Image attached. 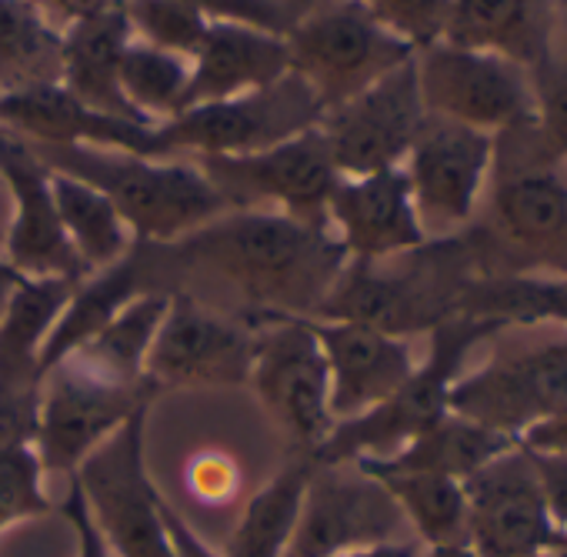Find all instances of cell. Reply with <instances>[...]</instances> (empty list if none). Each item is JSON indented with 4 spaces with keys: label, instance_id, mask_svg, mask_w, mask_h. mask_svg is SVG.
Masks as SVG:
<instances>
[{
    "label": "cell",
    "instance_id": "cell-29",
    "mask_svg": "<svg viewBox=\"0 0 567 557\" xmlns=\"http://www.w3.org/2000/svg\"><path fill=\"white\" fill-rule=\"evenodd\" d=\"M311 471H315V457L301 451L267 484H260L247 497L220 554L224 557H288Z\"/></svg>",
    "mask_w": 567,
    "mask_h": 557
},
{
    "label": "cell",
    "instance_id": "cell-7",
    "mask_svg": "<svg viewBox=\"0 0 567 557\" xmlns=\"http://www.w3.org/2000/svg\"><path fill=\"white\" fill-rule=\"evenodd\" d=\"M288 51L291 71L318 94L324 111L351 101L417 54L361 0H328L291 24Z\"/></svg>",
    "mask_w": 567,
    "mask_h": 557
},
{
    "label": "cell",
    "instance_id": "cell-2",
    "mask_svg": "<svg viewBox=\"0 0 567 557\" xmlns=\"http://www.w3.org/2000/svg\"><path fill=\"white\" fill-rule=\"evenodd\" d=\"M461 240L484 277L567 274V174L534 121L494 137L491 184Z\"/></svg>",
    "mask_w": 567,
    "mask_h": 557
},
{
    "label": "cell",
    "instance_id": "cell-14",
    "mask_svg": "<svg viewBox=\"0 0 567 557\" xmlns=\"http://www.w3.org/2000/svg\"><path fill=\"white\" fill-rule=\"evenodd\" d=\"M401 167L424 234L431 240L454 237L481 210L494 167V137L427 114Z\"/></svg>",
    "mask_w": 567,
    "mask_h": 557
},
{
    "label": "cell",
    "instance_id": "cell-13",
    "mask_svg": "<svg viewBox=\"0 0 567 557\" xmlns=\"http://www.w3.org/2000/svg\"><path fill=\"white\" fill-rule=\"evenodd\" d=\"M424 111L497 137L534 121L530 71L484 51L437 41L414 54Z\"/></svg>",
    "mask_w": 567,
    "mask_h": 557
},
{
    "label": "cell",
    "instance_id": "cell-23",
    "mask_svg": "<svg viewBox=\"0 0 567 557\" xmlns=\"http://www.w3.org/2000/svg\"><path fill=\"white\" fill-rule=\"evenodd\" d=\"M288 71V34H267L240 24H210L190 58V87L184 97V111L267 87Z\"/></svg>",
    "mask_w": 567,
    "mask_h": 557
},
{
    "label": "cell",
    "instance_id": "cell-17",
    "mask_svg": "<svg viewBox=\"0 0 567 557\" xmlns=\"http://www.w3.org/2000/svg\"><path fill=\"white\" fill-rule=\"evenodd\" d=\"M254 331L184 291H171L147 354V381L164 388H237L250 378Z\"/></svg>",
    "mask_w": 567,
    "mask_h": 557
},
{
    "label": "cell",
    "instance_id": "cell-6",
    "mask_svg": "<svg viewBox=\"0 0 567 557\" xmlns=\"http://www.w3.org/2000/svg\"><path fill=\"white\" fill-rule=\"evenodd\" d=\"M147 411H137L68 477L114 557H171L164 491L147 467Z\"/></svg>",
    "mask_w": 567,
    "mask_h": 557
},
{
    "label": "cell",
    "instance_id": "cell-20",
    "mask_svg": "<svg viewBox=\"0 0 567 557\" xmlns=\"http://www.w3.org/2000/svg\"><path fill=\"white\" fill-rule=\"evenodd\" d=\"M328 224L348 260L361 264L404 257L431 240L417 220L404 167L341 177L328 200Z\"/></svg>",
    "mask_w": 567,
    "mask_h": 557
},
{
    "label": "cell",
    "instance_id": "cell-34",
    "mask_svg": "<svg viewBox=\"0 0 567 557\" xmlns=\"http://www.w3.org/2000/svg\"><path fill=\"white\" fill-rule=\"evenodd\" d=\"M361 471L384 484V491L401 507L408 530H414V540H421L424 547L464 544L467 537L464 481L421 474V471H374V467H361Z\"/></svg>",
    "mask_w": 567,
    "mask_h": 557
},
{
    "label": "cell",
    "instance_id": "cell-49",
    "mask_svg": "<svg viewBox=\"0 0 567 557\" xmlns=\"http://www.w3.org/2000/svg\"><path fill=\"white\" fill-rule=\"evenodd\" d=\"M21 281H24V274L4 254H0V318H4V311H8L14 291L21 288Z\"/></svg>",
    "mask_w": 567,
    "mask_h": 557
},
{
    "label": "cell",
    "instance_id": "cell-25",
    "mask_svg": "<svg viewBox=\"0 0 567 557\" xmlns=\"http://www.w3.org/2000/svg\"><path fill=\"white\" fill-rule=\"evenodd\" d=\"M151 270H154V260H151V244L137 240L134 250L104 267V270H94V274H84L81 281L74 285L58 324H54V334L44 348V358H41V374H48L58 361H64L68 354H74L78 348H84L101 328H107L137 295L151 291Z\"/></svg>",
    "mask_w": 567,
    "mask_h": 557
},
{
    "label": "cell",
    "instance_id": "cell-38",
    "mask_svg": "<svg viewBox=\"0 0 567 557\" xmlns=\"http://www.w3.org/2000/svg\"><path fill=\"white\" fill-rule=\"evenodd\" d=\"M534 84V127L544 151L567 167V54H550L537 71Z\"/></svg>",
    "mask_w": 567,
    "mask_h": 557
},
{
    "label": "cell",
    "instance_id": "cell-53",
    "mask_svg": "<svg viewBox=\"0 0 567 557\" xmlns=\"http://www.w3.org/2000/svg\"><path fill=\"white\" fill-rule=\"evenodd\" d=\"M530 557H554V547L550 550H540V554H530Z\"/></svg>",
    "mask_w": 567,
    "mask_h": 557
},
{
    "label": "cell",
    "instance_id": "cell-15",
    "mask_svg": "<svg viewBox=\"0 0 567 557\" xmlns=\"http://www.w3.org/2000/svg\"><path fill=\"white\" fill-rule=\"evenodd\" d=\"M427 111L417 87L414 58L351 101L321 114V137L341 177L401 167Z\"/></svg>",
    "mask_w": 567,
    "mask_h": 557
},
{
    "label": "cell",
    "instance_id": "cell-52",
    "mask_svg": "<svg viewBox=\"0 0 567 557\" xmlns=\"http://www.w3.org/2000/svg\"><path fill=\"white\" fill-rule=\"evenodd\" d=\"M4 200H8V190H0V207H4ZM4 240H8V220L0 217V254H4Z\"/></svg>",
    "mask_w": 567,
    "mask_h": 557
},
{
    "label": "cell",
    "instance_id": "cell-8",
    "mask_svg": "<svg viewBox=\"0 0 567 557\" xmlns=\"http://www.w3.org/2000/svg\"><path fill=\"white\" fill-rule=\"evenodd\" d=\"M321 114L324 107L318 94L295 71H288L267 87L190 107L161 124L157 134L167 157H237L270 151L308 134L321 124Z\"/></svg>",
    "mask_w": 567,
    "mask_h": 557
},
{
    "label": "cell",
    "instance_id": "cell-4",
    "mask_svg": "<svg viewBox=\"0 0 567 557\" xmlns=\"http://www.w3.org/2000/svg\"><path fill=\"white\" fill-rule=\"evenodd\" d=\"M507 328L484 318L454 314L427 331V354L417 361L414 374L378 408L361 417L334 424L324 444L311 454L318 464H354L378 461L401 451L411 437L437 424L451 411V391L471 368V358L497 341Z\"/></svg>",
    "mask_w": 567,
    "mask_h": 557
},
{
    "label": "cell",
    "instance_id": "cell-9",
    "mask_svg": "<svg viewBox=\"0 0 567 557\" xmlns=\"http://www.w3.org/2000/svg\"><path fill=\"white\" fill-rule=\"evenodd\" d=\"M451 411L514 441L534 424L567 414V331L494 351L467 368L451 391Z\"/></svg>",
    "mask_w": 567,
    "mask_h": 557
},
{
    "label": "cell",
    "instance_id": "cell-50",
    "mask_svg": "<svg viewBox=\"0 0 567 557\" xmlns=\"http://www.w3.org/2000/svg\"><path fill=\"white\" fill-rule=\"evenodd\" d=\"M424 557H477L467 544H447V547H424Z\"/></svg>",
    "mask_w": 567,
    "mask_h": 557
},
{
    "label": "cell",
    "instance_id": "cell-26",
    "mask_svg": "<svg viewBox=\"0 0 567 557\" xmlns=\"http://www.w3.org/2000/svg\"><path fill=\"white\" fill-rule=\"evenodd\" d=\"M131 24L124 11H107L97 18H87L74 28L64 31V71H61V87L71 91L81 104L124 117V121H141L147 124L121 94V58L131 44Z\"/></svg>",
    "mask_w": 567,
    "mask_h": 557
},
{
    "label": "cell",
    "instance_id": "cell-43",
    "mask_svg": "<svg viewBox=\"0 0 567 557\" xmlns=\"http://www.w3.org/2000/svg\"><path fill=\"white\" fill-rule=\"evenodd\" d=\"M527 454H530L544 504L554 524L560 527V534H567V451H527Z\"/></svg>",
    "mask_w": 567,
    "mask_h": 557
},
{
    "label": "cell",
    "instance_id": "cell-37",
    "mask_svg": "<svg viewBox=\"0 0 567 557\" xmlns=\"http://www.w3.org/2000/svg\"><path fill=\"white\" fill-rule=\"evenodd\" d=\"M48 471L34 447L0 454V534L14 524L44 517L54 510L44 484Z\"/></svg>",
    "mask_w": 567,
    "mask_h": 557
},
{
    "label": "cell",
    "instance_id": "cell-33",
    "mask_svg": "<svg viewBox=\"0 0 567 557\" xmlns=\"http://www.w3.org/2000/svg\"><path fill=\"white\" fill-rule=\"evenodd\" d=\"M51 187L64 237L87 274L104 270L134 250L137 237L97 187L61 171H51Z\"/></svg>",
    "mask_w": 567,
    "mask_h": 557
},
{
    "label": "cell",
    "instance_id": "cell-1",
    "mask_svg": "<svg viewBox=\"0 0 567 557\" xmlns=\"http://www.w3.org/2000/svg\"><path fill=\"white\" fill-rule=\"evenodd\" d=\"M167 254L217 277L270 318H318L348 267L331 227L280 210H227L167 244Z\"/></svg>",
    "mask_w": 567,
    "mask_h": 557
},
{
    "label": "cell",
    "instance_id": "cell-3",
    "mask_svg": "<svg viewBox=\"0 0 567 557\" xmlns=\"http://www.w3.org/2000/svg\"><path fill=\"white\" fill-rule=\"evenodd\" d=\"M31 151L61 174L97 187L124 217L131 234L144 244H177L204 224L227 214L224 197L200 174L194 161L141 157L104 147H44Z\"/></svg>",
    "mask_w": 567,
    "mask_h": 557
},
{
    "label": "cell",
    "instance_id": "cell-54",
    "mask_svg": "<svg viewBox=\"0 0 567 557\" xmlns=\"http://www.w3.org/2000/svg\"><path fill=\"white\" fill-rule=\"evenodd\" d=\"M0 190H4V184H0Z\"/></svg>",
    "mask_w": 567,
    "mask_h": 557
},
{
    "label": "cell",
    "instance_id": "cell-31",
    "mask_svg": "<svg viewBox=\"0 0 567 557\" xmlns=\"http://www.w3.org/2000/svg\"><path fill=\"white\" fill-rule=\"evenodd\" d=\"M167 298H171V291H161V288L137 295L107 328H101L84 348H78L68 358H74L81 368H87L91 374H97L111 384H124V388L151 384L147 381V354H151L157 328L164 321Z\"/></svg>",
    "mask_w": 567,
    "mask_h": 557
},
{
    "label": "cell",
    "instance_id": "cell-44",
    "mask_svg": "<svg viewBox=\"0 0 567 557\" xmlns=\"http://www.w3.org/2000/svg\"><path fill=\"white\" fill-rule=\"evenodd\" d=\"M61 514L68 517L71 530H74V557H114L111 547L104 544V537L97 534L78 487L68 481V494H64V504H61Z\"/></svg>",
    "mask_w": 567,
    "mask_h": 557
},
{
    "label": "cell",
    "instance_id": "cell-19",
    "mask_svg": "<svg viewBox=\"0 0 567 557\" xmlns=\"http://www.w3.org/2000/svg\"><path fill=\"white\" fill-rule=\"evenodd\" d=\"M0 184L8 190V240L4 257L24 277H81L87 274L71 250L51 187V167L31 144L0 127Z\"/></svg>",
    "mask_w": 567,
    "mask_h": 557
},
{
    "label": "cell",
    "instance_id": "cell-18",
    "mask_svg": "<svg viewBox=\"0 0 567 557\" xmlns=\"http://www.w3.org/2000/svg\"><path fill=\"white\" fill-rule=\"evenodd\" d=\"M467 537L477 557H530L550 550L564 534L554 524L530 454L517 444L464 481Z\"/></svg>",
    "mask_w": 567,
    "mask_h": 557
},
{
    "label": "cell",
    "instance_id": "cell-11",
    "mask_svg": "<svg viewBox=\"0 0 567 557\" xmlns=\"http://www.w3.org/2000/svg\"><path fill=\"white\" fill-rule=\"evenodd\" d=\"M247 384L305 454H315L338 424L328 361L311 318H270L264 331H254Z\"/></svg>",
    "mask_w": 567,
    "mask_h": 557
},
{
    "label": "cell",
    "instance_id": "cell-47",
    "mask_svg": "<svg viewBox=\"0 0 567 557\" xmlns=\"http://www.w3.org/2000/svg\"><path fill=\"white\" fill-rule=\"evenodd\" d=\"M520 447L527 451H567V414L547 417L520 434Z\"/></svg>",
    "mask_w": 567,
    "mask_h": 557
},
{
    "label": "cell",
    "instance_id": "cell-46",
    "mask_svg": "<svg viewBox=\"0 0 567 557\" xmlns=\"http://www.w3.org/2000/svg\"><path fill=\"white\" fill-rule=\"evenodd\" d=\"M161 510H164V527H167V540H171V557H224L190 527V520L167 497H164Z\"/></svg>",
    "mask_w": 567,
    "mask_h": 557
},
{
    "label": "cell",
    "instance_id": "cell-30",
    "mask_svg": "<svg viewBox=\"0 0 567 557\" xmlns=\"http://www.w3.org/2000/svg\"><path fill=\"white\" fill-rule=\"evenodd\" d=\"M457 314L497 321L514 328H557L567 331V274H474Z\"/></svg>",
    "mask_w": 567,
    "mask_h": 557
},
{
    "label": "cell",
    "instance_id": "cell-28",
    "mask_svg": "<svg viewBox=\"0 0 567 557\" xmlns=\"http://www.w3.org/2000/svg\"><path fill=\"white\" fill-rule=\"evenodd\" d=\"M74 277H24L0 318V384H41V358L74 291Z\"/></svg>",
    "mask_w": 567,
    "mask_h": 557
},
{
    "label": "cell",
    "instance_id": "cell-32",
    "mask_svg": "<svg viewBox=\"0 0 567 557\" xmlns=\"http://www.w3.org/2000/svg\"><path fill=\"white\" fill-rule=\"evenodd\" d=\"M64 31L28 0H0V97L61 84Z\"/></svg>",
    "mask_w": 567,
    "mask_h": 557
},
{
    "label": "cell",
    "instance_id": "cell-22",
    "mask_svg": "<svg viewBox=\"0 0 567 557\" xmlns=\"http://www.w3.org/2000/svg\"><path fill=\"white\" fill-rule=\"evenodd\" d=\"M0 127L24 137L28 144L44 147H104V151H131L141 157H167L157 127L101 114L81 104L61 84L34 87L21 94L0 97Z\"/></svg>",
    "mask_w": 567,
    "mask_h": 557
},
{
    "label": "cell",
    "instance_id": "cell-5",
    "mask_svg": "<svg viewBox=\"0 0 567 557\" xmlns=\"http://www.w3.org/2000/svg\"><path fill=\"white\" fill-rule=\"evenodd\" d=\"M411 257L414 264L394 274L378 270V264L348 260L315 321H358L411 338L454 318L467 281L477 274L461 234L427 240Z\"/></svg>",
    "mask_w": 567,
    "mask_h": 557
},
{
    "label": "cell",
    "instance_id": "cell-24",
    "mask_svg": "<svg viewBox=\"0 0 567 557\" xmlns=\"http://www.w3.org/2000/svg\"><path fill=\"white\" fill-rule=\"evenodd\" d=\"M441 41L537 71L554 54L557 0H451Z\"/></svg>",
    "mask_w": 567,
    "mask_h": 557
},
{
    "label": "cell",
    "instance_id": "cell-27",
    "mask_svg": "<svg viewBox=\"0 0 567 557\" xmlns=\"http://www.w3.org/2000/svg\"><path fill=\"white\" fill-rule=\"evenodd\" d=\"M520 441H514L494 427H484L471 417L447 411L437 424H431L427 431L411 437L391 457L354 461V464L374 467V471H421V474H441V477L467 481L471 474H477L481 467H487L491 461H497L501 454H507Z\"/></svg>",
    "mask_w": 567,
    "mask_h": 557
},
{
    "label": "cell",
    "instance_id": "cell-42",
    "mask_svg": "<svg viewBox=\"0 0 567 557\" xmlns=\"http://www.w3.org/2000/svg\"><path fill=\"white\" fill-rule=\"evenodd\" d=\"M237 484H240V467L234 457H227L220 451L200 454L187 464V491L204 504L230 501Z\"/></svg>",
    "mask_w": 567,
    "mask_h": 557
},
{
    "label": "cell",
    "instance_id": "cell-21",
    "mask_svg": "<svg viewBox=\"0 0 567 557\" xmlns=\"http://www.w3.org/2000/svg\"><path fill=\"white\" fill-rule=\"evenodd\" d=\"M315 331L328 361L331 414L338 424L384 404L421 361L408 338L388 334L371 324L315 321Z\"/></svg>",
    "mask_w": 567,
    "mask_h": 557
},
{
    "label": "cell",
    "instance_id": "cell-48",
    "mask_svg": "<svg viewBox=\"0 0 567 557\" xmlns=\"http://www.w3.org/2000/svg\"><path fill=\"white\" fill-rule=\"evenodd\" d=\"M338 557H424V544L414 537H398V540H384V544H371V547H358Z\"/></svg>",
    "mask_w": 567,
    "mask_h": 557
},
{
    "label": "cell",
    "instance_id": "cell-12",
    "mask_svg": "<svg viewBox=\"0 0 567 557\" xmlns=\"http://www.w3.org/2000/svg\"><path fill=\"white\" fill-rule=\"evenodd\" d=\"M151 384H111L74 358L58 361L41 381L34 451L48 474L71 477L111 434L154 401Z\"/></svg>",
    "mask_w": 567,
    "mask_h": 557
},
{
    "label": "cell",
    "instance_id": "cell-40",
    "mask_svg": "<svg viewBox=\"0 0 567 557\" xmlns=\"http://www.w3.org/2000/svg\"><path fill=\"white\" fill-rule=\"evenodd\" d=\"M210 24H240L267 34H288L291 18L280 0H184Z\"/></svg>",
    "mask_w": 567,
    "mask_h": 557
},
{
    "label": "cell",
    "instance_id": "cell-36",
    "mask_svg": "<svg viewBox=\"0 0 567 557\" xmlns=\"http://www.w3.org/2000/svg\"><path fill=\"white\" fill-rule=\"evenodd\" d=\"M121 11L131 24L134 41L181 58H194L210 28V21H204L184 0H124Z\"/></svg>",
    "mask_w": 567,
    "mask_h": 557
},
{
    "label": "cell",
    "instance_id": "cell-16",
    "mask_svg": "<svg viewBox=\"0 0 567 557\" xmlns=\"http://www.w3.org/2000/svg\"><path fill=\"white\" fill-rule=\"evenodd\" d=\"M404 530V514L381 481L358 464L315 461L288 557H338L408 537Z\"/></svg>",
    "mask_w": 567,
    "mask_h": 557
},
{
    "label": "cell",
    "instance_id": "cell-41",
    "mask_svg": "<svg viewBox=\"0 0 567 557\" xmlns=\"http://www.w3.org/2000/svg\"><path fill=\"white\" fill-rule=\"evenodd\" d=\"M41 384H0V454L34 447Z\"/></svg>",
    "mask_w": 567,
    "mask_h": 557
},
{
    "label": "cell",
    "instance_id": "cell-45",
    "mask_svg": "<svg viewBox=\"0 0 567 557\" xmlns=\"http://www.w3.org/2000/svg\"><path fill=\"white\" fill-rule=\"evenodd\" d=\"M34 4L54 28L68 31L87 18H97V14H107V11H121L124 0H28Z\"/></svg>",
    "mask_w": 567,
    "mask_h": 557
},
{
    "label": "cell",
    "instance_id": "cell-51",
    "mask_svg": "<svg viewBox=\"0 0 567 557\" xmlns=\"http://www.w3.org/2000/svg\"><path fill=\"white\" fill-rule=\"evenodd\" d=\"M557 31L564 34V44H567V0H557Z\"/></svg>",
    "mask_w": 567,
    "mask_h": 557
},
{
    "label": "cell",
    "instance_id": "cell-39",
    "mask_svg": "<svg viewBox=\"0 0 567 557\" xmlns=\"http://www.w3.org/2000/svg\"><path fill=\"white\" fill-rule=\"evenodd\" d=\"M361 4L414 51H424L444 38L451 0H361Z\"/></svg>",
    "mask_w": 567,
    "mask_h": 557
},
{
    "label": "cell",
    "instance_id": "cell-35",
    "mask_svg": "<svg viewBox=\"0 0 567 557\" xmlns=\"http://www.w3.org/2000/svg\"><path fill=\"white\" fill-rule=\"evenodd\" d=\"M121 94L124 101L147 121L167 124L184 111V97L190 87V58L151 48L144 41L127 44L121 58Z\"/></svg>",
    "mask_w": 567,
    "mask_h": 557
},
{
    "label": "cell",
    "instance_id": "cell-10",
    "mask_svg": "<svg viewBox=\"0 0 567 557\" xmlns=\"http://www.w3.org/2000/svg\"><path fill=\"white\" fill-rule=\"evenodd\" d=\"M227 210H280L305 224H328V200L341 180L318 127L270 151L194 157Z\"/></svg>",
    "mask_w": 567,
    "mask_h": 557
}]
</instances>
